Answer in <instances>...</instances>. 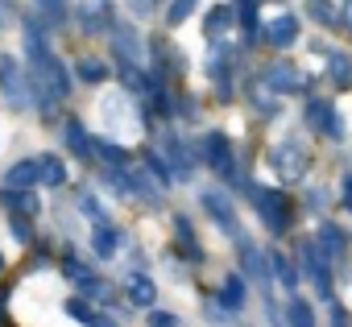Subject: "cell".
Instances as JSON below:
<instances>
[{
	"label": "cell",
	"mask_w": 352,
	"mask_h": 327,
	"mask_svg": "<svg viewBox=\"0 0 352 327\" xmlns=\"http://www.w3.org/2000/svg\"><path fill=\"white\" fill-rule=\"evenodd\" d=\"M25 58H30V67H25V71H30V83H34V100H38V104H54V100H63V95L71 91V79H67L63 63L46 50V42H42L38 25H30Z\"/></svg>",
	"instance_id": "6da1fadb"
},
{
	"label": "cell",
	"mask_w": 352,
	"mask_h": 327,
	"mask_svg": "<svg viewBox=\"0 0 352 327\" xmlns=\"http://www.w3.org/2000/svg\"><path fill=\"white\" fill-rule=\"evenodd\" d=\"M0 87H5V100L13 104V108H25L30 100H34V83H30V71L13 58V54H5L0 58Z\"/></svg>",
	"instance_id": "7a4b0ae2"
},
{
	"label": "cell",
	"mask_w": 352,
	"mask_h": 327,
	"mask_svg": "<svg viewBox=\"0 0 352 327\" xmlns=\"http://www.w3.org/2000/svg\"><path fill=\"white\" fill-rule=\"evenodd\" d=\"M270 161H274V170L286 179V183H298L302 179V170H307V153H302V141H282V145H274V153H270Z\"/></svg>",
	"instance_id": "3957f363"
},
{
	"label": "cell",
	"mask_w": 352,
	"mask_h": 327,
	"mask_svg": "<svg viewBox=\"0 0 352 327\" xmlns=\"http://www.w3.org/2000/svg\"><path fill=\"white\" fill-rule=\"evenodd\" d=\"M253 199H257V212H261V220L270 224V232H286V224H290V203H286V195L265 191V187H253Z\"/></svg>",
	"instance_id": "277c9868"
},
{
	"label": "cell",
	"mask_w": 352,
	"mask_h": 327,
	"mask_svg": "<svg viewBox=\"0 0 352 327\" xmlns=\"http://www.w3.org/2000/svg\"><path fill=\"white\" fill-rule=\"evenodd\" d=\"M302 269H307V278L315 282V290H319L323 298H331V269H327V253H319V245H315V240H307V245H302Z\"/></svg>",
	"instance_id": "5b68a950"
},
{
	"label": "cell",
	"mask_w": 352,
	"mask_h": 327,
	"mask_svg": "<svg viewBox=\"0 0 352 327\" xmlns=\"http://www.w3.org/2000/svg\"><path fill=\"white\" fill-rule=\"evenodd\" d=\"M265 87H274L278 95H298L302 87H307V79H302V71L298 67H290V63H274V67H265Z\"/></svg>",
	"instance_id": "8992f818"
},
{
	"label": "cell",
	"mask_w": 352,
	"mask_h": 327,
	"mask_svg": "<svg viewBox=\"0 0 352 327\" xmlns=\"http://www.w3.org/2000/svg\"><path fill=\"white\" fill-rule=\"evenodd\" d=\"M204 157H208V166L212 170H220V174H236V161H232V145H228V137L224 133H208L204 137Z\"/></svg>",
	"instance_id": "52a82bcc"
},
{
	"label": "cell",
	"mask_w": 352,
	"mask_h": 327,
	"mask_svg": "<svg viewBox=\"0 0 352 327\" xmlns=\"http://www.w3.org/2000/svg\"><path fill=\"white\" fill-rule=\"evenodd\" d=\"M307 124L319 128V133H327L331 141H344V120H340L336 108L323 104V100H311V104H307Z\"/></svg>",
	"instance_id": "ba28073f"
},
{
	"label": "cell",
	"mask_w": 352,
	"mask_h": 327,
	"mask_svg": "<svg viewBox=\"0 0 352 327\" xmlns=\"http://www.w3.org/2000/svg\"><path fill=\"white\" fill-rule=\"evenodd\" d=\"M204 207H208V216L236 240L241 236V224H236V212H232V203H228V195L224 191H204Z\"/></svg>",
	"instance_id": "9c48e42d"
},
{
	"label": "cell",
	"mask_w": 352,
	"mask_h": 327,
	"mask_svg": "<svg viewBox=\"0 0 352 327\" xmlns=\"http://www.w3.org/2000/svg\"><path fill=\"white\" fill-rule=\"evenodd\" d=\"M261 34H265V42H270V46H290V42L298 38V21H294L290 13H282V17H274Z\"/></svg>",
	"instance_id": "30bf717a"
},
{
	"label": "cell",
	"mask_w": 352,
	"mask_h": 327,
	"mask_svg": "<svg viewBox=\"0 0 352 327\" xmlns=\"http://www.w3.org/2000/svg\"><path fill=\"white\" fill-rule=\"evenodd\" d=\"M124 290H129V302H133V306H153V302H157V286H153L145 273H129Z\"/></svg>",
	"instance_id": "8fae6325"
},
{
	"label": "cell",
	"mask_w": 352,
	"mask_h": 327,
	"mask_svg": "<svg viewBox=\"0 0 352 327\" xmlns=\"http://www.w3.org/2000/svg\"><path fill=\"white\" fill-rule=\"evenodd\" d=\"M34 183H42V166H38V161H17V166L5 174V187L9 191H25V187H34Z\"/></svg>",
	"instance_id": "7c38bea8"
},
{
	"label": "cell",
	"mask_w": 352,
	"mask_h": 327,
	"mask_svg": "<svg viewBox=\"0 0 352 327\" xmlns=\"http://www.w3.org/2000/svg\"><path fill=\"white\" fill-rule=\"evenodd\" d=\"M166 157H170L174 179H191V153L183 149V141H179V137H166Z\"/></svg>",
	"instance_id": "4fadbf2b"
},
{
	"label": "cell",
	"mask_w": 352,
	"mask_h": 327,
	"mask_svg": "<svg viewBox=\"0 0 352 327\" xmlns=\"http://www.w3.org/2000/svg\"><path fill=\"white\" fill-rule=\"evenodd\" d=\"M91 249H96L104 261H108V257H116V249H120V232H116V228H108V224L100 220V224H96V232H91Z\"/></svg>",
	"instance_id": "5bb4252c"
},
{
	"label": "cell",
	"mask_w": 352,
	"mask_h": 327,
	"mask_svg": "<svg viewBox=\"0 0 352 327\" xmlns=\"http://www.w3.org/2000/svg\"><path fill=\"white\" fill-rule=\"evenodd\" d=\"M38 166H42V183H46V187H63V183H67V166H63V157L46 153V157H38Z\"/></svg>",
	"instance_id": "9a60e30c"
},
{
	"label": "cell",
	"mask_w": 352,
	"mask_h": 327,
	"mask_svg": "<svg viewBox=\"0 0 352 327\" xmlns=\"http://www.w3.org/2000/svg\"><path fill=\"white\" fill-rule=\"evenodd\" d=\"M270 265H274V278H278L286 290H294V286H298V269L290 265V257H286V253H278V249H274V253H270Z\"/></svg>",
	"instance_id": "2e32d148"
},
{
	"label": "cell",
	"mask_w": 352,
	"mask_h": 327,
	"mask_svg": "<svg viewBox=\"0 0 352 327\" xmlns=\"http://www.w3.org/2000/svg\"><path fill=\"white\" fill-rule=\"evenodd\" d=\"M344 245H348V236H344L336 224H323V228H319V249H323L327 257H340V253H344Z\"/></svg>",
	"instance_id": "e0dca14e"
},
{
	"label": "cell",
	"mask_w": 352,
	"mask_h": 327,
	"mask_svg": "<svg viewBox=\"0 0 352 327\" xmlns=\"http://www.w3.org/2000/svg\"><path fill=\"white\" fill-rule=\"evenodd\" d=\"M67 315H71V319H79V323H87V327H116L112 319L96 315V311H91V306H83L79 298H71V302H67Z\"/></svg>",
	"instance_id": "ac0fdd59"
},
{
	"label": "cell",
	"mask_w": 352,
	"mask_h": 327,
	"mask_svg": "<svg viewBox=\"0 0 352 327\" xmlns=\"http://www.w3.org/2000/svg\"><path fill=\"white\" fill-rule=\"evenodd\" d=\"M67 145H71L79 157L96 153V141H87V133H83V124H79V120H67Z\"/></svg>",
	"instance_id": "d6986e66"
},
{
	"label": "cell",
	"mask_w": 352,
	"mask_h": 327,
	"mask_svg": "<svg viewBox=\"0 0 352 327\" xmlns=\"http://www.w3.org/2000/svg\"><path fill=\"white\" fill-rule=\"evenodd\" d=\"M112 46H116V54H124V63H137V58H141V42H137L129 30H116Z\"/></svg>",
	"instance_id": "ffe728a7"
},
{
	"label": "cell",
	"mask_w": 352,
	"mask_h": 327,
	"mask_svg": "<svg viewBox=\"0 0 352 327\" xmlns=\"http://www.w3.org/2000/svg\"><path fill=\"white\" fill-rule=\"evenodd\" d=\"M220 302H224L228 311H241V306H245V282H241V278H228L224 290H220Z\"/></svg>",
	"instance_id": "44dd1931"
},
{
	"label": "cell",
	"mask_w": 352,
	"mask_h": 327,
	"mask_svg": "<svg viewBox=\"0 0 352 327\" xmlns=\"http://www.w3.org/2000/svg\"><path fill=\"white\" fill-rule=\"evenodd\" d=\"M327 75H331L336 83H348V75H352V58H348V54L327 50Z\"/></svg>",
	"instance_id": "7402d4cb"
},
{
	"label": "cell",
	"mask_w": 352,
	"mask_h": 327,
	"mask_svg": "<svg viewBox=\"0 0 352 327\" xmlns=\"http://www.w3.org/2000/svg\"><path fill=\"white\" fill-rule=\"evenodd\" d=\"M75 71H79V79H83V83H104V79H108V67H104L100 58H79V67H75Z\"/></svg>",
	"instance_id": "603a6c76"
},
{
	"label": "cell",
	"mask_w": 352,
	"mask_h": 327,
	"mask_svg": "<svg viewBox=\"0 0 352 327\" xmlns=\"http://www.w3.org/2000/svg\"><path fill=\"white\" fill-rule=\"evenodd\" d=\"M96 153L108 161V166L116 170V166H124V161H129V153H124V145H112V141H96Z\"/></svg>",
	"instance_id": "cb8c5ba5"
},
{
	"label": "cell",
	"mask_w": 352,
	"mask_h": 327,
	"mask_svg": "<svg viewBox=\"0 0 352 327\" xmlns=\"http://www.w3.org/2000/svg\"><path fill=\"white\" fill-rule=\"evenodd\" d=\"M290 327H315V311H311V302H302V298L290 302Z\"/></svg>",
	"instance_id": "d4e9b609"
},
{
	"label": "cell",
	"mask_w": 352,
	"mask_h": 327,
	"mask_svg": "<svg viewBox=\"0 0 352 327\" xmlns=\"http://www.w3.org/2000/svg\"><path fill=\"white\" fill-rule=\"evenodd\" d=\"M38 13L46 17V25H58L67 17V0H38Z\"/></svg>",
	"instance_id": "484cf974"
},
{
	"label": "cell",
	"mask_w": 352,
	"mask_h": 327,
	"mask_svg": "<svg viewBox=\"0 0 352 327\" xmlns=\"http://www.w3.org/2000/svg\"><path fill=\"white\" fill-rule=\"evenodd\" d=\"M179 249L191 257V261H199L204 253H199V245H195V232H191V224L187 220H179Z\"/></svg>",
	"instance_id": "4316f807"
},
{
	"label": "cell",
	"mask_w": 352,
	"mask_h": 327,
	"mask_svg": "<svg viewBox=\"0 0 352 327\" xmlns=\"http://www.w3.org/2000/svg\"><path fill=\"white\" fill-rule=\"evenodd\" d=\"M307 13H311L319 25H336V9H331V0H307Z\"/></svg>",
	"instance_id": "83f0119b"
},
{
	"label": "cell",
	"mask_w": 352,
	"mask_h": 327,
	"mask_svg": "<svg viewBox=\"0 0 352 327\" xmlns=\"http://www.w3.org/2000/svg\"><path fill=\"white\" fill-rule=\"evenodd\" d=\"M108 21V9H104V0H91V9L83 5V30H100Z\"/></svg>",
	"instance_id": "f1b7e54d"
},
{
	"label": "cell",
	"mask_w": 352,
	"mask_h": 327,
	"mask_svg": "<svg viewBox=\"0 0 352 327\" xmlns=\"http://www.w3.org/2000/svg\"><path fill=\"white\" fill-rule=\"evenodd\" d=\"M195 5H199V0H174L170 13H166V21H170V25H183V21L195 13Z\"/></svg>",
	"instance_id": "f546056e"
},
{
	"label": "cell",
	"mask_w": 352,
	"mask_h": 327,
	"mask_svg": "<svg viewBox=\"0 0 352 327\" xmlns=\"http://www.w3.org/2000/svg\"><path fill=\"white\" fill-rule=\"evenodd\" d=\"M241 25H245L249 38L257 34V0H241Z\"/></svg>",
	"instance_id": "4dcf8cb0"
},
{
	"label": "cell",
	"mask_w": 352,
	"mask_h": 327,
	"mask_svg": "<svg viewBox=\"0 0 352 327\" xmlns=\"http://www.w3.org/2000/svg\"><path fill=\"white\" fill-rule=\"evenodd\" d=\"M232 17H236V13H232V9H216V13H212V17H208V34H220V30H224V25H232Z\"/></svg>",
	"instance_id": "1f68e13d"
},
{
	"label": "cell",
	"mask_w": 352,
	"mask_h": 327,
	"mask_svg": "<svg viewBox=\"0 0 352 327\" xmlns=\"http://www.w3.org/2000/svg\"><path fill=\"white\" fill-rule=\"evenodd\" d=\"M83 290H87L91 298H112V286H108V282H96V278H83Z\"/></svg>",
	"instance_id": "d6a6232c"
},
{
	"label": "cell",
	"mask_w": 352,
	"mask_h": 327,
	"mask_svg": "<svg viewBox=\"0 0 352 327\" xmlns=\"http://www.w3.org/2000/svg\"><path fill=\"white\" fill-rule=\"evenodd\" d=\"M274 95H278V91H270V95H265V79H261V87L253 91V100H257V108H261V112H274V108H278V104H274Z\"/></svg>",
	"instance_id": "836d02e7"
},
{
	"label": "cell",
	"mask_w": 352,
	"mask_h": 327,
	"mask_svg": "<svg viewBox=\"0 0 352 327\" xmlns=\"http://www.w3.org/2000/svg\"><path fill=\"white\" fill-rule=\"evenodd\" d=\"M149 327H179V319L166 311H149Z\"/></svg>",
	"instance_id": "e575fe53"
},
{
	"label": "cell",
	"mask_w": 352,
	"mask_h": 327,
	"mask_svg": "<svg viewBox=\"0 0 352 327\" xmlns=\"http://www.w3.org/2000/svg\"><path fill=\"white\" fill-rule=\"evenodd\" d=\"M79 207H83V216H91V220H96V224H100V220H104V212H100V203H96V199H91V195H83V199H79Z\"/></svg>",
	"instance_id": "d590c367"
},
{
	"label": "cell",
	"mask_w": 352,
	"mask_h": 327,
	"mask_svg": "<svg viewBox=\"0 0 352 327\" xmlns=\"http://www.w3.org/2000/svg\"><path fill=\"white\" fill-rule=\"evenodd\" d=\"M13 232H17V240H21V245H25V240H34V228H30V220H21V216L13 220Z\"/></svg>",
	"instance_id": "8d00e7d4"
},
{
	"label": "cell",
	"mask_w": 352,
	"mask_h": 327,
	"mask_svg": "<svg viewBox=\"0 0 352 327\" xmlns=\"http://www.w3.org/2000/svg\"><path fill=\"white\" fill-rule=\"evenodd\" d=\"M340 21H344V25L352 30V0H344V13H340Z\"/></svg>",
	"instance_id": "74e56055"
},
{
	"label": "cell",
	"mask_w": 352,
	"mask_h": 327,
	"mask_svg": "<svg viewBox=\"0 0 352 327\" xmlns=\"http://www.w3.org/2000/svg\"><path fill=\"white\" fill-rule=\"evenodd\" d=\"M344 207H352V174L344 179Z\"/></svg>",
	"instance_id": "f35d334b"
},
{
	"label": "cell",
	"mask_w": 352,
	"mask_h": 327,
	"mask_svg": "<svg viewBox=\"0 0 352 327\" xmlns=\"http://www.w3.org/2000/svg\"><path fill=\"white\" fill-rule=\"evenodd\" d=\"M0 269H5V257H0Z\"/></svg>",
	"instance_id": "ab89813d"
}]
</instances>
